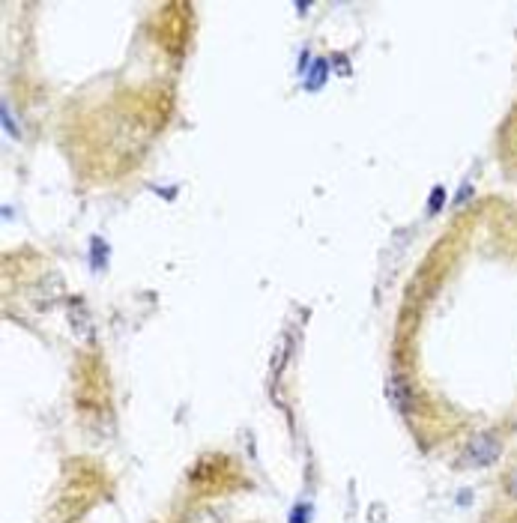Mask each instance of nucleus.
Returning <instances> with one entry per match:
<instances>
[{"instance_id": "2", "label": "nucleus", "mask_w": 517, "mask_h": 523, "mask_svg": "<svg viewBox=\"0 0 517 523\" xmlns=\"http://www.w3.org/2000/svg\"><path fill=\"white\" fill-rule=\"evenodd\" d=\"M389 398H392V404L398 406L401 413H413L415 395H413V389L407 383V377H401V374L392 377V380H389Z\"/></svg>"}, {"instance_id": "3", "label": "nucleus", "mask_w": 517, "mask_h": 523, "mask_svg": "<svg viewBox=\"0 0 517 523\" xmlns=\"http://www.w3.org/2000/svg\"><path fill=\"white\" fill-rule=\"evenodd\" d=\"M326 75H329V63L326 60H314L311 75L305 78V87H308V90H320V84L326 81Z\"/></svg>"}, {"instance_id": "4", "label": "nucleus", "mask_w": 517, "mask_h": 523, "mask_svg": "<svg viewBox=\"0 0 517 523\" xmlns=\"http://www.w3.org/2000/svg\"><path fill=\"white\" fill-rule=\"evenodd\" d=\"M308 514H311V508H308V505H296V508H293L290 523H305V520H308Z\"/></svg>"}, {"instance_id": "1", "label": "nucleus", "mask_w": 517, "mask_h": 523, "mask_svg": "<svg viewBox=\"0 0 517 523\" xmlns=\"http://www.w3.org/2000/svg\"><path fill=\"white\" fill-rule=\"evenodd\" d=\"M499 455V443L494 437H476L467 452H464V463H469V467H487V463H494Z\"/></svg>"}, {"instance_id": "5", "label": "nucleus", "mask_w": 517, "mask_h": 523, "mask_svg": "<svg viewBox=\"0 0 517 523\" xmlns=\"http://www.w3.org/2000/svg\"><path fill=\"white\" fill-rule=\"evenodd\" d=\"M442 198H446V188H434V195H430V212H437L442 207Z\"/></svg>"}]
</instances>
